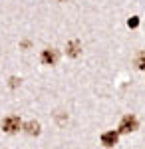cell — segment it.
Masks as SVG:
<instances>
[{
    "label": "cell",
    "instance_id": "1",
    "mask_svg": "<svg viewBox=\"0 0 145 149\" xmlns=\"http://www.w3.org/2000/svg\"><path fill=\"white\" fill-rule=\"evenodd\" d=\"M20 127H22V121L18 115H8L2 119V131L4 133H16Z\"/></svg>",
    "mask_w": 145,
    "mask_h": 149
},
{
    "label": "cell",
    "instance_id": "2",
    "mask_svg": "<svg viewBox=\"0 0 145 149\" xmlns=\"http://www.w3.org/2000/svg\"><path fill=\"white\" fill-rule=\"evenodd\" d=\"M135 129H137V117L129 113V115H125V117H121L117 133H133Z\"/></svg>",
    "mask_w": 145,
    "mask_h": 149
},
{
    "label": "cell",
    "instance_id": "3",
    "mask_svg": "<svg viewBox=\"0 0 145 149\" xmlns=\"http://www.w3.org/2000/svg\"><path fill=\"white\" fill-rule=\"evenodd\" d=\"M40 60H42V64H44V66H56L58 52L54 50V48H46L44 52H42V56H40Z\"/></svg>",
    "mask_w": 145,
    "mask_h": 149
},
{
    "label": "cell",
    "instance_id": "4",
    "mask_svg": "<svg viewBox=\"0 0 145 149\" xmlns=\"http://www.w3.org/2000/svg\"><path fill=\"white\" fill-rule=\"evenodd\" d=\"M117 139H119V133L117 131H105L101 135V145L103 147H113L117 143Z\"/></svg>",
    "mask_w": 145,
    "mask_h": 149
},
{
    "label": "cell",
    "instance_id": "5",
    "mask_svg": "<svg viewBox=\"0 0 145 149\" xmlns=\"http://www.w3.org/2000/svg\"><path fill=\"white\" fill-rule=\"evenodd\" d=\"M66 54L70 58H78L79 54H82V42H79V40H72V42H68Z\"/></svg>",
    "mask_w": 145,
    "mask_h": 149
},
{
    "label": "cell",
    "instance_id": "6",
    "mask_svg": "<svg viewBox=\"0 0 145 149\" xmlns=\"http://www.w3.org/2000/svg\"><path fill=\"white\" fill-rule=\"evenodd\" d=\"M24 131H26L28 135H38V133H40V123H38V121H28V123L24 125Z\"/></svg>",
    "mask_w": 145,
    "mask_h": 149
},
{
    "label": "cell",
    "instance_id": "7",
    "mask_svg": "<svg viewBox=\"0 0 145 149\" xmlns=\"http://www.w3.org/2000/svg\"><path fill=\"white\" fill-rule=\"evenodd\" d=\"M135 66L139 70H145V52H141L139 56H137V60H135Z\"/></svg>",
    "mask_w": 145,
    "mask_h": 149
},
{
    "label": "cell",
    "instance_id": "8",
    "mask_svg": "<svg viewBox=\"0 0 145 149\" xmlns=\"http://www.w3.org/2000/svg\"><path fill=\"white\" fill-rule=\"evenodd\" d=\"M127 26H129V28H137V26H139V16H131V18L127 20Z\"/></svg>",
    "mask_w": 145,
    "mask_h": 149
},
{
    "label": "cell",
    "instance_id": "9",
    "mask_svg": "<svg viewBox=\"0 0 145 149\" xmlns=\"http://www.w3.org/2000/svg\"><path fill=\"white\" fill-rule=\"evenodd\" d=\"M10 86H12V88H16V86H20V80H16V78H12V80H10Z\"/></svg>",
    "mask_w": 145,
    "mask_h": 149
}]
</instances>
